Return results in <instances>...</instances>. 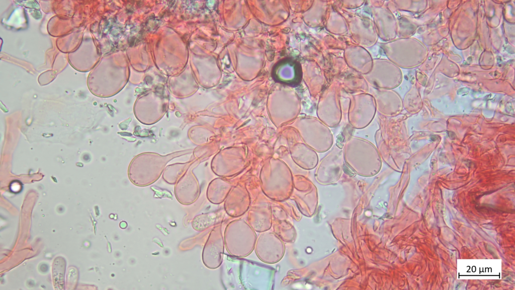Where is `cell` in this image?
<instances>
[{"label": "cell", "instance_id": "6da1fadb", "mask_svg": "<svg viewBox=\"0 0 515 290\" xmlns=\"http://www.w3.org/2000/svg\"><path fill=\"white\" fill-rule=\"evenodd\" d=\"M257 238L256 232L247 222L242 219H234L226 226L223 233L225 249L233 257L244 258L254 249Z\"/></svg>", "mask_w": 515, "mask_h": 290}, {"label": "cell", "instance_id": "7a4b0ae2", "mask_svg": "<svg viewBox=\"0 0 515 290\" xmlns=\"http://www.w3.org/2000/svg\"><path fill=\"white\" fill-rule=\"evenodd\" d=\"M260 233L254 249L256 256L267 264L280 261L285 252L284 242L274 231L268 230Z\"/></svg>", "mask_w": 515, "mask_h": 290}, {"label": "cell", "instance_id": "3957f363", "mask_svg": "<svg viewBox=\"0 0 515 290\" xmlns=\"http://www.w3.org/2000/svg\"><path fill=\"white\" fill-rule=\"evenodd\" d=\"M225 245L221 225L210 232L203 251V261L206 267L216 269L222 264Z\"/></svg>", "mask_w": 515, "mask_h": 290}, {"label": "cell", "instance_id": "277c9868", "mask_svg": "<svg viewBox=\"0 0 515 290\" xmlns=\"http://www.w3.org/2000/svg\"><path fill=\"white\" fill-rule=\"evenodd\" d=\"M247 222L256 232L269 230L273 223V212L270 206L266 203L252 206L248 210Z\"/></svg>", "mask_w": 515, "mask_h": 290}, {"label": "cell", "instance_id": "5b68a950", "mask_svg": "<svg viewBox=\"0 0 515 290\" xmlns=\"http://www.w3.org/2000/svg\"><path fill=\"white\" fill-rule=\"evenodd\" d=\"M272 227L274 232L284 242L292 243L294 241L295 229L289 221L285 219H278L273 216Z\"/></svg>", "mask_w": 515, "mask_h": 290}, {"label": "cell", "instance_id": "8992f818", "mask_svg": "<svg viewBox=\"0 0 515 290\" xmlns=\"http://www.w3.org/2000/svg\"><path fill=\"white\" fill-rule=\"evenodd\" d=\"M217 217V214L215 213H209L201 215L200 219L202 222L199 226L200 230H204L214 225L216 223Z\"/></svg>", "mask_w": 515, "mask_h": 290}, {"label": "cell", "instance_id": "52a82bcc", "mask_svg": "<svg viewBox=\"0 0 515 290\" xmlns=\"http://www.w3.org/2000/svg\"><path fill=\"white\" fill-rule=\"evenodd\" d=\"M120 226L122 229H125L127 227V224L125 222H122L120 224Z\"/></svg>", "mask_w": 515, "mask_h": 290}]
</instances>
